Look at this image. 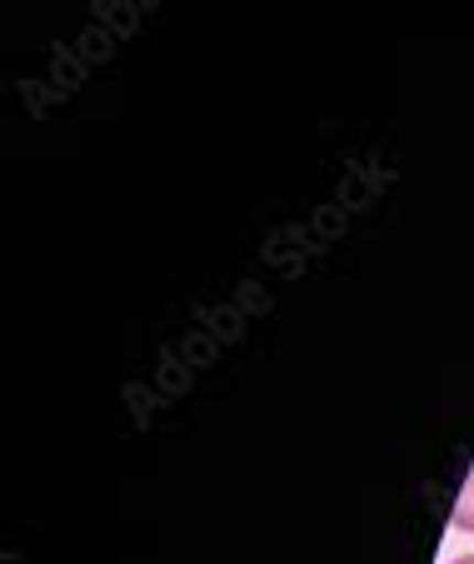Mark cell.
<instances>
[{
	"instance_id": "1",
	"label": "cell",
	"mask_w": 474,
	"mask_h": 564,
	"mask_svg": "<svg viewBox=\"0 0 474 564\" xmlns=\"http://www.w3.org/2000/svg\"><path fill=\"white\" fill-rule=\"evenodd\" d=\"M454 530H464V534H474V469H470V479H464V490H460V500H454Z\"/></svg>"
},
{
	"instance_id": "2",
	"label": "cell",
	"mask_w": 474,
	"mask_h": 564,
	"mask_svg": "<svg viewBox=\"0 0 474 564\" xmlns=\"http://www.w3.org/2000/svg\"><path fill=\"white\" fill-rule=\"evenodd\" d=\"M450 564H474V554H460V560H450Z\"/></svg>"
}]
</instances>
